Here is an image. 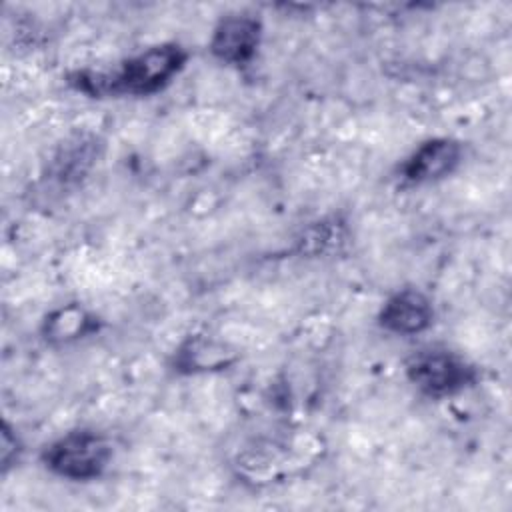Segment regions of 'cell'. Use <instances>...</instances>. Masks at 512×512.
<instances>
[{"label": "cell", "instance_id": "1", "mask_svg": "<svg viewBox=\"0 0 512 512\" xmlns=\"http://www.w3.org/2000/svg\"><path fill=\"white\" fill-rule=\"evenodd\" d=\"M188 52L176 42H162L122 60L112 70H74L68 84L92 98L152 96L164 90L186 66Z\"/></svg>", "mask_w": 512, "mask_h": 512}, {"label": "cell", "instance_id": "2", "mask_svg": "<svg viewBox=\"0 0 512 512\" xmlns=\"http://www.w3.org/2000/svg\"><path fill=\"white\" fill-rule=\"evenodd\" d=\"M110 460V440L102 432L88 428L66 432L42 452V462L52 474L74 482L100 478Z\"/></svg>", "mask_w": 512, "mask_h": 512}, {"label": "cell", "instance_id": "3", "mask_svg": "<svg viewBox=\"0 0 512 512\" xmlns=\"http://www.w3.org/2000/svg\"><path fill=\"white\" fill-rule=\"evenodd\" d=\"M406 378L426 396H452L476 382V368L448 348H424L406 362Z\"/></svg>", "mask_w": 512, "mask_h": 512}, {"label": "cell", "instance_id": "4", "mask_svg": "<svg viewBox=\"0 0 512 512\" xmlns=\"http://www.w3.org/2000/svg\"><path fill=\"white\" fill-rule=\"evenodd\" d=\"M262 42V22L250 14H228L210 34L212 56L228 66H246L254 60Z\"/></svg>", "mask_w": 512, "mask_h": 512}, {"label": "cell", "instance_id": "5", "mask_svg": "<svg viewBox=\"0 0 512 512\" xmlns=\"http://www.w3.org/2000/svg\"><path fill=\"white\" fill-rule=\"evenodd\" d=\"M462 162V144L448 136L428 138L416 146L400 166L406 184L420 186L446 178Z\"/></svg>", "mask_w": 512, "mask_h": 512}, {"label": "cell", "instance_id": "6", "mask_svg": "<svg viewBox=\"0 0 512 512\" xmlns=\"http://www.w3.org/2000/svg\"><path fill=\"white\" fill-rule=\"evenodd\" d=\"M434 322L432 300L416 290L404 288L394 292L378 312V324L396 336H414L428 330Z\"/></svg>", "mask_w": 512, "mask_h": 512}, {"label": "cell", "instance_id": "7", "mask_svg": "<svg viewBox=\"0 0 512 512\" xmlns=\"http://www.w3.org/2000/svg\"><path fill=\"white\" fill-rule=\"evenodd\" d=\"M98 330V318L82 304H62L42 320V338L52 346L78 342Z\"/></svg>", "mask_w": 512, "mask_h": 512}, {"label": "cell", "instance_id": "8", "mask_svg": "<svg viewBox=\"0 0 512 512\" xmlns=\"http://www.w3.org/2000/svg\"><path fill=\"white\" fill-rule=\"evenodd\" d=\"M236 360V354L224 344L208 336H190L178 346L172 358V366L178 372L196 374L222 370Z\"/></svg>", "mask_w": 512, "mask_h": 512}, {"label": "cell", "instance_id": "9", "mask_svg": "<svg viewBox=\"0 0 512 512\" xmlns=\"http://www.w3.org/2000/svg\"><path fill=\"white\" fill-rule=\"evenodd\" d=\"M96 158V140L78 136L76 140L64 144L60 152L54 156L52 174L60 182L78 180Z\"/></svg>", "mask_w": 512, "mask_h": 512}, {"label": "cell", "instance_id": "10", "mask_svg": "<svg viewBox=\"0 0 512 512\" xmlns=\"http://www.w3.org/2000/svg\"><path fill=\"white\" fill-rule=\"evenodd\" d=\"M346 228L338 220H318L310 224L298 238V250L302 254H330L338 252L346 242Z\"/></svg>", "mask_w": 512, "mask_h": 512}, {"label": "cell", "instance_id": "11", "mask_svg": "<svg viewBox=\"0 0 512 512\" xmlns=\"http://www.w3.org/2000/svg\"><path fill=\"white\" fill-rule=\"evenodd\" d=\"M20 452H22V444H20V438H18L16 430L8 422H4L2 424V434H0V462H2L4 472L12 464H16Z\"/></svg>", "mask_w": 512, "mask_h": 512}]
</instances>
